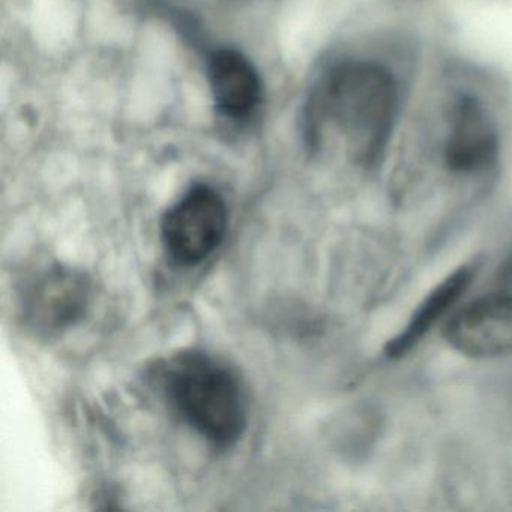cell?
Listing matches in <instances>:
<instances>
[{"label": "cell", "instance_id": "obj_1", "mask_svg": "<svg viewBox=\"0 0 512 512\" xmlns=\"http://www.w3.org/2000/svg\"><path fill=\"white\" fill-rule=\"evenodd\" d=\"M400 92L391 71L373 61H347L335 67L308 110L310 136L332 121L346 137L359 166H376L383 157L398 115Z\"/></svg>", "mask_w": 512, "mask_h": 512}, {"label": "cell", "instance_id": "obj_2", "mask_svg": "<svg viewBox=\"0 0 512 512\" xmlns=\"http://www.w3.org/2000/svg\"><path fill=\"white\" fill-rule=\"evenodd\" d=\"M161 379L172 409L209 445L230 449L242 439L248 424L244 389L220 359L197 350L181 353Z\"/></svg>", "mask_w": 512, "mask_h": 512}, {"label": "cell", "instance_id": "obj_3", "mask_svg": "<svg viewBox=\"0 0 512 512\" xmlns=\"http://www.w3.org/2000/svg\"><path fill=\"white\" fill-rule=\"evenodd\" d=\"M20 322L38 338H55L82 322L92 302V280L73 266L53 263L20 290Z\"/></svg>", "mask_w": 512, "mask_h": 512}, {"label": "cell", "instance_id": "obj_4", "mask_svg": "<svg viewBox=\"0 0 512 512\" xmlns=\"http://www.w3.org/2000/svg\"><path fill=\"white\" fill-rule=\"evenodd\" d=\"M227 229L229 211L223 196L208 185H196L167 209L161 242L173 265L194 268L221 247Z\"/></svg>", "mask_w": 512, "mask_h": 512}, {"label": "cell", "instance_id": "obj_5", "mask_svg": "<svg viewBox=\"0 0 512 512\" xmlns=\"http://www.w3.org/2000/svg\"><path fill=\"white\" fill-rule=\"evenodd\" d=\"M446 343L469 358H497L512 352V295H484L464 305L443 329Z\"/></svg>", "mask_w": 512, "mask_h": 512}, {"label": "cell", "instance_id": "obj_6", "mask_svg": "<svg viewBox=\"0 0 512 512\" xmlns=\"http://www.w3.org/2000/svg\"><path fill=\"white\" fill-rule=\"evenodd\" d=\"M500 136L493 116L479 98L463 95L451 112L443 161L455 175H478L499 157Z\"/></svg>", "mask_w": 512, "mask_h": 512}, {"label": "cell", "instance_id": "obj_7", "mask_svg": "<svg viewBox=\"0 0 512 512\" xmlns=\"http://www.w3.org/2000/svg\"><path fill=\"white\" fill-rule=\"evenodd\" d=\"M209 82L218 112L233 121L250 118L262 100V83L251 62L235 49L209 59Z\"/></svg>", "mask_w": 512, "mask_h": 512}, {"label": "cell", "instance_id": "obj_8", "mask_svg": "<svg viewBox=\"0 0 512 512\" xmlns=\"http://www.w3.org/2000/svg\"><path fill=\"white\" fill-rule=\"evenodd\" d=\"M472 280L473 269L470 266H460L445 280L440 281L413 311L406 328L401 329L385 344V355L389 359H400L415 349L422 338L457 304Z\"/></svg>", "mask_w": 512, "mask_h": 512}]
</instances>
